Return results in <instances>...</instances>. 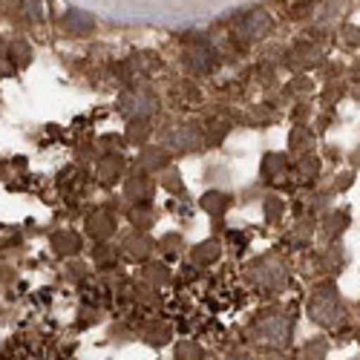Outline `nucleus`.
<instances>
[{
  "mask_svg": "<svg viewBox=\"0 0 360 360\" xmlns=\"http://www.w3.org/2000/svg\"><path fill=\"white\" fill-rule=\"evenodd\" d=\"M248 340L262 346V349H283L291 343V317L280 311H265L259 314L251 328H248Z\"/></svg>",
  "mask_w": 360,
  "mask_h": 360,
  "instance_id": "1",
  "label": "nucleus"
},
{
  "mask_svg": "<svg viewBox=\"0 0 360 360\" xmlns=\"http://www.w3.org/2000/svg\"><path fill=\"white\" fill-rule=\"evenodd\" d=\"M309 314H311V320L320 323V326H338V323L346 317L343 300H340V294H338V288H335L332 283H323V285L311 294Z\"/></svg>",
  "mask_w": 360,
  "mask_h": 360,
  "instance_id": "2",
  "label": "nucleus"
},
{
  "mask_svg": "<svg viewBox=\"0 0 360 360\" xmlns=\"http://www.w3.org/2000/svg\"><path fill=\"white\" fill-rule=\"evenodd\" d=\"M251 283L265 288V291H280L285 283H288V271L285 265L274 257H262L251 265Z\"/></svg>",
  "mask_w": 360,
  "mask_h": 360,
  "instance_id": "3",
  "label": "nucleus"
},
{
  "mask_svg": "<svg viewBox=\"0 0 360 360\" xmlns=\"http://www.w3.org/2000/svg\"><path fill=\"white\" fill-rule=\"evenodd\" d=\"M118 104H122V112L130 115L136 122V118H144V115H150L156 110V96L150 93V89H144V86H133L122 96Z\"/></svg>",
  "mask_w": 360,
  "mask_h": 360,
  "instance_id": "4",
  "label": "nucleus"
},
{
  "mask_svg": "<svg viewBox=\"0 0 360 360\" xmlns=\"http://www.w3.org/2000/svg\"><path fill=\"white\" fill-rule=\"evenodd\" d=\"M268 29H271V18H268L262 9L248 12L243 20L236 23V32L243 35V38H248V41H259V38H265Z\"/></svg>",
  "mask_w": 360,
  "mask_h": 360,
  "instance_id": "5",
  "label": "nucleus"
},
{
  "mask_svg": "<svg viewBox=\"0 0 360 360\" xmlns=\"http://www.w3.org/2000/svg\"><path fill=\"white\" fill-rule=\"evenodd\" d=\"M64 26L72 35H89L96 29V18L89 12H84V9H70L67 18H64Z\"/></svg>",
  "mask_w": 360,
  "mask_h": 360,
  "instance_id": "6",
  "label": "nucleus"
},
{
  "mask_svg": "<svg viewBox=\"0 0 360 360\" xmlns=\"http://www.w3.org/2000/svg\"><path fill=\"white\" fill-rule=\"evenodd\" d=\"M52 248H55V254H61V257H72V254L81 251V239L72 231H55L52 233Z\"/></svg>",
  "mask_w": 360,
  "mask_h": 360,
  "instance_id": "7",
  "label": "nucleus"
},
{
  "mask_svg": "<svg viewBox=\"0 0 360 360\" xmlns=\"http://www.w3.org/2000/svg\"><path fill=\"white\" fill-rule=\"evenodd\" d=\"M167 144L176 147V150H185V153H191V150H196L202 141H199V133L191 130V127H176L170 136H167Z\"/></svg>",
  "mask_w": 360,
  "mask_h": 360,
  "instance_id": "8",
  "label": "nucleus"
},
{
  "mask_svg": "<svg viewBox=\"0 0 360 360\" xmlns=\"http://www.w3.org/2000/svg\"><path fill=\"white\" fill-rule=\"evenodd\" d=\"M122 170H124V159L122 156H115V153H110V156H104L101 162H98V179L104 185H112L118 176H122Z\"/></svg>",
  "mask_w": 360,
  "mask_h": 360,
  "instance_id": "9",
  "label": "nucleus"
},
{
  "mask_svg": "<svg viewBox=\"0 0 360 360\" xmlns=\"http://www.w3.org/2000/svg\"><path fill=\"white\" fill-rule=\"evenodd\" d=\"M188 67L196 70V72H205V70H211V61H214V55L207 46H191L188 49Z\"/></svg>",
  "mask_w": 360,
  "mask_h": 360,
  "instance_id": "10",
  "label": "nucleus"
},
{
  "mask_svg": "<svg viewBox=\"0 0 360 360\" xmlns=\"http://www.w3.org/2000/svg\"><path fill=\"white\" fill-rule=\"evenodd\" d=\"M86 228H89V236H93V239H107L115 231V222L107 214H96V217H89Z\"/></svg>",
  "mask_w": 360,
  "mask_h": 360,
  "instance_id": "11",
  "label": "nucleus"
},
{
  "mask_svg": "<svg viewBox=\"0 0 360 360\" xmlns=\"http://www.w3.org/2000/svg\"><path fill=\"white\" fill-rule=\"evenodd\" d=\"M144 340L150 343V346H165V343H170V328L167 326H162V323H150V326H144Z\"/></svg>",
  "mask_w": 360,
  "mask_h": 360,
  "instance_id": "12",
  "label": "nucleus"
},
{
  "mask_svg": "<svg viewBox=\"0 0 360 360\" xmlns=\"http://www.w3.org/2000/svg\"><path fill=\"white\" fill-rule=\"evenodd\" d=\"M228 205H231V199L225 193H205L202 196V207L207 214H214V217H222L228 211Z\"/></svg>",
  "mask_w": 360,
  "mask_h": 360,
  "instance_id": "13",
  "label": "nucleus"
},
{
  "mask_svg": "<svg viewBox=\"0 0 360 360\" xmlns=\"http://www.w3.org/2000/svg\"><path fill=\"white\" fill-rule=\"evenodd\" d=\"M127 196H130V199H136V202H139V199H141V202H147L150 196H153V185H150L144 176L130 179V182H127Z\"/></svg>",
  "mask_w": 360,
  "mask_h": 360,
  "instance_id": "14",
  "label": "nucleus"
},
{
  "mask_svg": "<svg viewBox=\"0 0 360 360\" xmlns=\"http://www.w3.org/2000/svg\"><path fill=\"white\" fill-rule=\"evenodd\" d=\"M167 165L165 150H144L141 153V170H162Z\"/></svg>",
  "mask_w": 360,
  "mask_h": 360,
  "instance_id": "15",
  "label": "nucleus"
},
{
  "mask_svg": "<svg viewBox=\"0 0 360 360\" xmlns=\"http://www.w3.org/2000/svg\"><path fill=\"white\" fill-rule=\"evenodd\" d=\"M283 173H285V156L268 153L265 162H262V176L265 179H274V176H283Z\"/></svg>",
  "mask_w": 360,
  "mask_h": 360,
  "instance_id": "16",
  "label": "nucleus"
},
{
  "mask_svg": "<svg viewBox=\"0 0 360 360\" xmlns=\"http://www.w3.org/2000/svg\"><path fill=\"white\" fill-rule=\"evenodd\" d=\"M323 357H326V340L323 338H314L300 349V360H323Z\"/></svg>",
  "mask_w": 360,
  "mask_h": 360,
  "instance_id": "17",
  "label": "nucleus"
},
{
  "mask_svg": "<svg viewBox=\"0 0 360 360\" xmlns=\"http://www.w3.org/2000/svg\"><path fill=\"white\" fill-rule=\"evenodd\" d=\"M202 357H205V352L193 340H182L176 346V360H202Z\"/></svg>",
  "mask_w": 360,
  "mask_h": 360,
  "instance_id": "18",
  "label": "nucleus"
},
{
  "mask_svg": "<svg viewBox=\"0 0 360 360\" xmlns=\"http://www.w3.org/2000/svg\"><path fill=\"white\" fill-rule=\"evenodd\" d=\"M219 257V245L217 243H202L199 248H193V262L205 265V262H214Z\"/></svg>",
  "mask_w": 360,
  "mask_h": 360,
  "instance_id": "19",
  "label": "nucleus"
},
{
  "mask_svg": "<svg viewBox=\"0 0 360 360\" xmlns=\"http://www.w3.org/2000/svg\"><path fill=\"white\" fill-rule=\"evenodd\" d=\"M12 61H15V64H26V61H29V46H26L23 41H15V44H12Z\"/></svg>",
  "mask_w": 360,
  "mask_h": 360,
  "instance_id": "20",
  "label": "nucleus"
},
{
  "mask_svg": "<svg viewBox=\"0 0 360 360\" xmlns=\"http://www.w3.org/2000/svg\"><path fill=\"white\" fill-rule=\"evenodd\" d=\"M127 139H130V141H144V139H147V124L141 122V118H139V122H130Z\"/></svg>",
  "mask_w": 360,
  "mask_h": 360,
  "instance_id": "21",
  "label": "nucleus"
},
{
  "mask_svg": "<svg viewBox=\"0 0 360 360\" xmlns=\"http://www.w3.org/2000/svg\"><path fill=\"white\" fill-rule=\"evenodd\" d=\"M147 277L153 280L156 285H162V283H167L170 280V274H167V268L165 265H150V271H147Z\"/></svg>",
  "mask_w": 360,
  "mask_h": 360,
  "instance_id": "22",
  "label": "nucleus"
},
{
  "mask_svg": "<svg viewBox=\"0 0 360 360\" xmlns=\"http://www.w3.org/2000/svg\"><path fill=\"white\" fill-rule=\"evenodd\" d=\"M150 248H153V245H150L147 239H130V254L133 257H147Z\"/></svg>",
  "mask_w": 360,
  "mask_h": 360,
  "instance_id": "23",
  "label": "nucleus"
},
{
  "mask_svg": "<svg viewBox=\"0 0 360 360\" xmlns=\"http://www.w3.org/2000/svg\"><path fill=\"white\" fill-rule=\"evenodd\" d=\"M280 214H283V202L271 196V199L265 202V217H268V219H274V217H280Z\"/></svg>",
  "mask_w": 360,
  "mask_h": 360,
  "instance_id": "24",
  "label": "nucleus"
},
{
  "mask_svg": "<svg viewBox=\"0 0 360 360\" xmlns=\"http://www.w3.org/2000/svg\"><path fill=\"white\" fill-rule=\"evenodd\" d=\"M130 219H133L136 225H141V228H147V225H150V214L144 211V207H141V211H133V214H130Z\"/></svg>",
  "mask_w": 360,
  "mask_h": 360,
  "instance_id": "25",
  "label": "nucleus"
},
{
  "mask_svg": "<svg viewBox=\"0 0 360 360\" xmlns=\"http://www.w3.org/2000/svg\"><path fill=\"white\" fill-rule=\"evenodd\" d=\"M165 185H167L170 191H179V179H176V173H167V179H165Z\"/></svg>",
  "mask_w": 360,
  "mask_h": 360,
  "instance_id": "26",
  "label": "nucleus"
},
{
  "mask_svg": "<svg viewBox=\"0 0 360 360\" xmlns=\"http://www.w3.org/2000/svg\"><path fill=\"white\" fill-rule=\"evenodd\" d=\"M228 360H254V357H248V354H233V357H228Z\"/></svg>",
  "mask_w": 360,
  "mask_h": 360,
  "instance_id": "27",
  "label": "nucleus"
},
{
  "mask_svg": "<svg viewBox=\"0 0 360 360\" xmlns=\"http://www.w3.org/2000/svg\"><path fill=\"white\" fill-rule=\"evenodd\" d=\"M357 338H360V335H357Z\"/></svg>",
  "mask_w": 360,
  "mask_h": 360,
  "instance_id": "28",
  "label": "nucleus"
}]
</instances>
